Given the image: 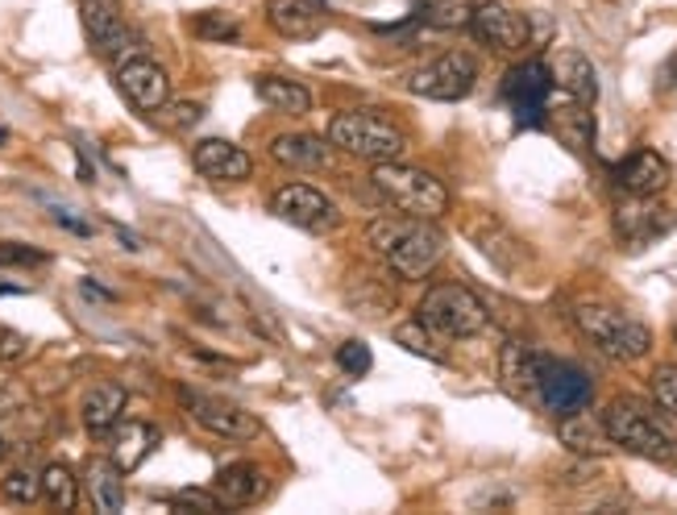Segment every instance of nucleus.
Masks as SVG:
<instances>
[{
    "label": "nucleus",
    "instance_id": "obj_22",
    "mask_svg": "<svg viewBox=\"0 0 677 515\" xmlns=\"http://www.w3.org/2000/svg\"><path fill=\"white\" fill-rule=\"evenodd\" d=\"M557 437L569 453H582V457H603V453L611 449V437H607V428H603V416H590L586 407L569 412V416H561Z\"/></svg>",
    "mask_w": 677,
    "mask_h": 515
},
{
    "label": "nucleus",
    "instance_id": "obj_44",
    "mask_svg": "<svg viewBox=\"0 0 677 515\" xmlns=\"http://www.w3.org/2000/svg\"><path fill=\"white\" fill-rule=\"evenodd\" d=\"M4 453H9V445H4V437H0V462H4Z\"/></svg>",
    "mask_w": 677,
    "mask_h": 515
},
{
    "label": "nucleus",
    "instance_id": "obj_33",
    "mask_svg": "<svg viewBox=\"0 0 677 515\" xmlns=\"http://www.w3.org/2000/svg\"><path fill=\"white\" fill-rule=\"evenodd\" d=\"M0 494L9 499V503H34L38 494H42V474H34V469H9L4 474V482H0Z\"/></svg>",
    "mask_w": 677,
    "mask_h": 515
},
{
    "label": "nucleus",
    "instance_id": "obj_5",
    "mask_svg": "<svg viewBox=\"0 0 677 515\" xmlns=\"http://www.w3.org/2000/svg\"><path fill=\"white\" fill-rule=\"evenodd\" d=\"M603 428H607L611 445L628 449L636 457H649V462H669L677 453L674 432L665 428V420L656 416L653 407H644L640 399H611L603 407Z\"/></svg>",
    "mask_w": 677,
    "mask_h": 515
},
{
    "label": "nucleus",
    "instance_id": "obj_12",
    "mask_svg": "<svg viewBox=\"0 0 677 515\" xmlns=\"http://www.w3.org/2000/svg\"><path fill=\"white\" fill-rule=\"evenodd\" d=\"M590 395H594V382H590V375H586L582 366L544 353V366H540V382H537V399L544 412L569 416V412L586 407Z\"/></svg>",
    "mask_w": 677,
    "mask_h": 515
},
{
    "label": "nucleus",
    "instance_id": "obj_21",
    "mask_svg": "<svg viewBox=\"0 0 677 515\" xmlns=\"http://www.w3.org/2000/svg\"><path fill=\"white\" fill-rule=\"evenodd\" d=\"M84 487L100 515H117L125 507V469L113 457H92L84 469Z\"/></svg>",
    "mask_w": 677,
    "mask_h": 515
},
{
    "label": "nucleus",
    "instance_id": "obj_34",
    "mask_svg": "<svg viewBox=\"0 0 677 515\" xmlns=\"http://www.w3.org/2000/svg\"><path fill=\"white\" fill-rule=\"evenodd\" d=\"M649 387H653L656 407L669 412L677 420V366H656L653 378H649Z\"/></svg>",
    "mask_w": 677,
    "mask_h": 515
},
{
    "label": "nucleus",
    "instance_id": "obj_13",
    "mask_svg": "<svg viewBox=\"0 0 677 515\" xmlns=\"http://www.w3.org/2000/svg\"><path fill=\"white\" fill-rule=\"evenodd\" d=\"M677 225L674 209H661L653 204V196H628L615 204V234L628 250H640L656 237H665Z\"/></svg>",
    "mask_w": 677,
    "mask_h": 515
},
{
    "label": "nucleus",
    "instance_id": "obj_18",
    "mask_svg": "<svg viewBox=\"0 0 677 515\" xmlns=\"http://www.w3.org/2000/svg\"><path fill=\"white\" fill-rule=\"evenodd\" d=\"M669 175L674 171L656 150H636L624 163H615V184L628 196H656V191L669 188Z\"/></svg>",
    "mask_w": 677,
    "mask_h": 515
},
{
    "label": "nucleus",
    "instance_id": "obj_6",
    "mask_svg": "<svg viewBox=\"0 0 677 515\" xmlns=\"http://www.w3.org/2000/svg\"><path fill=\"white\" fill-rule=\"evenodd\" d=\"M416 321L432 328V332H441V337H478L482 328L491 325V312L487 304L462 287V282H437V287H428L424 291L421 307H416Z\"/></svg>",
    "mask_w": 677,
    "mask_h": 515
},
{
    "label": "nucleus",
    "instance_id": "obj_43",
    "mask_svg": "<svg viewBox=\"0 0 677 515\" xmlns=\"http://www.w3.org/2000/svg\"><path fill=\"white\" fill-rule=\"evenodd\" d=\"M4 141H9V129H4V125H0V146H4Z\"/></svg>",
    "mask_w": 677,
    "mask_h": 515
},
{
    "label": "nucleus",
    "instance_id": "obj_16",
    "mask_svg": "<svg viewBox=\"0 0 677 515\" xmlns=\"http://www.w3.org/2000/svg\"><path fill=\"white\" fill-rule=\"evenodd\" d=\"M540 366H544V353L532 350L528 341H503L499 350V382L507 387V395L515 399H537Z\"/></svg>",
    "mask_w": 677,
    "mask_h": 515
},
{
    "label": "nucleus",
    "instance_id": "obj_25",
    "mask_svg": "<svg viewBox=\"0 0 677 515\" xmlns=\"http://www.w3.org/2000/svg\"><path fill=\"white\" fill-rule=\"evenodd\" d=\"M544 125H553L557 129V138L569 146V150H590V141H594V117H590V104H578V100H569L565 109H549V117Z\"/></svg>",
    "mask_w": 677,
    "mask_h": 515
},
{
    "label": "nucleus",
    "instance_id": "obj_28",
    "mask_svg": "<svg viewBox=\"0 0 677 515\" xmlns=\"http://www.w3.org/2000/svg\"><path fill=\"white\" fill-rule=\"evenodd\" d=\"M42 494H47V503L54 512H75V503H79V478L63 462H50L42 469Z\"/></svg>",
    "mask_w": 677,
    "mask_h": 515
},
{
    "label": "nucleus",
    "instance_id": "obj_11",
    "mask_svg": "<svg viewBox=\"0 0 677 515\" xmlns=\"http://www.w3.org/2000/svg\"><path fill=\"white\" fill-rule=\"evenodd\" d=\"M466 29L482 47H491L494 54H519V50L532 42V22L524 13L507 9V4H499V0L474 4Z\"/></svg>",
    "mask_w": 677,
    "mask_h": 515
},
{
    "label": "nucleus",
    "instance_id": "obj_37",
    "mask_svg": "<svg viewBox=\"0 0 677 515\" xmlns=\"http://www.w3.org/2000/svg\"><path fill=\"white\" fill-rule=\"evenodd\" d=\"M47 254L34 246H17V241H0V266H42Z\"/></svg>",
    "mask_w": 677,
    "mask_h": 515
},
{
    "label": "nucleus",
    "instance_id": "obj_32",
    "mask_svg": "<svg viewBox=\"0 0 677 515\" xmlns=\"http://www.w3.org/2000/svg\"><path fill=\"white\" fill-rule=\"evenodd\" d=\"M191 34L204 38V42H241V22L229 17V13H196Z\"/></svg>",
    "mask_w": 677,
    "mask_h": 515
},
{
    "label": "nucleus",
    "instance_id": "obj_45",
    "mask_svg": "<svg viewBox=\"0 0 677 515\" xmlns=\"http://www.w3.org/2000/svg\"><path fill=\"white\" fill-rule=\"evenodd\" d=\"M674 346H677V325H674Z\"/></svg>",
    "mask_w": 677,
    "mask_h": 515
},
{
    "label": "nucleus",
    "instance_id": "obj_20",
    "mask_svg": "<svg viewBox=\"0 0 677 515\" xmlns=\"http://www.w3.org/2000/svg\"><path fill=\"white\" fill-rule=\"evenodd\" d=\"M266 22L287 42H312L321 34V9L312 0H266Z\"/></svg>",
    "mask_w": 677,
    "mask_h": 515
},
{
    "label": "nucleus",
    "instance_id": "obj_15",
    "mask_svg": "<svg viewBox=\"0 0 677 515\" xmlns=\"http://www.w3.org/2000/svg\"><path fill=\"white\" fill-rule=\"evenodd\" d=\"M191 166L204 175V179H216V184H241L250 179L254 171V159L225 138H204L191 146Z\"/></svg>",
    "mask_w": 677,
    "mask_h": 515
},
{
    "label": "nucleus",
    "instance_id": "obj_19",
    "mask_svg": "<svg viewBox=\"0 0 677 515\" xmlns=\"http://www.w3.org/2000/svg\"><path fill=\"white\" fill-rule=\"evenodd\" d=\"M159 445V428L146 420H117L109 428V457L117 462L125 474H134V469L154 453Z\"/></svg>",
    "mask_w": 677,
    "mask_h": 515
},
{
    "label": "nucleus",
    "instance_id": "obj_26",
    "mask_svg": "<svg viewBox=\"0 0 677 515\" xmlns=\"http://www.w3.org/2000/svg\"><path fill=\"white\" fill-rule=\"evenodd\" d=\"M258 100L271 104V109H279V113H287V117H304V113H312V92H308L304 84H296V79H283V75H262V79H258Z\"/></svg>",
    "mask_w": 677,
    "mask_h": 515
},
{
    "label": "nucleus",
    "instance_id": "obj_17",
    "mask_svg": "<svg viewBox=\"0 0 677 515\" xmlns=\"http://www.w3.org/2000/svg\"><path fill=\"white\" fill-rule=\"evenodd\" d=\"M549 75H553V88L565 100H578V104L599 100V71L582 50H557L553 63H549Z\"/></svg>",
    "mask_w": 677,
    "mask_h": 515
},
{
    "label": "nucleus",
    "instance_id": "obj_27",
    "mask_svg": "<svg viewBox=\"0 0 677 515\" xmlns=\"http://www.w3.org/2000/svg\"><path fill=\"white\" fill-rule=\"evenodd\" d=\"M271 159L283 166H328V141L312 138V134H283V138L271 141Z\"/></svg>",
    "mask_w": 677,
    "mask_h": 515
},
{
    "label": "nucleus",
    "instance_id": "obj_38",
    "mask_svg": "<svg viewBox=\"0 0 677 515\" xmlns=\"http://www.w3.org/2000/svg\"><path fill=\"white\" fill-rule=\"evenodd\" d=\"M166 113H171V129H191V125H196V121L204 117V104H196V100H179V104H171V100H166L163 104Z\"/></svg>",
    "mask_w": 677,
    "mask_h": 515
},
{
    "label": "nucleus",
    "instance_id": "obj_36",
    "mask_svg": "<svg viewBox=\"0 0 677 515\" xmlns=\"http://www.w3.org/2000/svg\"><path fill=\"white\" fill-rule=\"evenodd\" d=\"M166 503L179 507V512H200V515L221 512V494L216 491H179V494H171Z\"/></svg>",
    "mask_w": 677,
    "mask_h": 515
},
{
    "label": "nucleus",
    "instance_id": "obj_29",
    "mask_svg": "<svg viewBox=\"0 0 677 515\" xmlns=\"http://www.w3.org/2000/svg\"><path fill=\"white\" fill-rule=\"evenodd\" d=\"M474 4L469 0H421L416 22L428 29H466Z\"/></svg>",
    "mask_w": 677,
    "mask_h": 515
},
{
    "label": "nucleus",
    "instance_id": "obj_42",
    "mask_svg": "<svg viewBox=\"0 0 677 515\" xmlns=\"http://www.w3.org/2000/svg\"><path fill=\"white\" fill-rule=\"evenodd\" d=\"M665 75H669V79H674V84H677V50H674V54H669V63H665Z\"/></svg>",
    "mask_w": 677,
    "mask_h": 515
},
{
    "label": "nucleus",
    "instance_id": "obj_10",
    "mask_svg": "<svg viewBox=\"0 0 677 515\" xmlns=\"http://www.w3.org/2000/svg\"><path fill=\"white\" fill-rule=\"evenodd\" d=\"M184 407L191 412V420L200 424L204 432L212 437H225V441H254L262 432V420L254 412H246L241 403H229V399H216V395H200V391H179Z\"/></svg>",
    "mask_w": 677,
    "mask_h": 515
},
{
    "label": "nucleus",
    "instance_id": "obj_7",
    "mask_svg": "<svg viewBox=\"0 0 677 515\" xmlns=\"http://www.w3.org/2000/svg\"><path fill=\"white\" fill-rule=\"evenodd\" d=\"M474 84H478V63H474V54H466V50H444L432 63L412 71V79H408V88L416 96L441 100V104L466 100L474 92Z\"/></svg>",
    "mask_w": 677,
    "mask_h": 515
},
{
    "label": "nucleus",
    "instance_id": "obj_14",
    "mask_svg": "<svg viewBox=\"0 0 677 515\" xmlns=\"http://www.w3.org/2000/svg\"><path fill=\"white\" fill-rule=\"evenodd\" d=\"M117 88L138 113H163V104L171 100V75L154 59L138 54L117 67Z\"/></svg>",
    "mask_w": 677,
    "mask_h": 515
},
{
    "label": "nucleus",
    "instance_id": "obj_40",
    "mask_svg": "<svg viewBox=\"0 0 677 515\" xmlns=\"http://www.w3.org/2000/svg\"><path fill=\"white\" fill-rule=\"evenodd\" d=\"M25 407H29V395H25L22 387H0V420L22 416Z\"/></svg>",
    "mask_w": 677,
    "mask_h": 515
},
{
    "label": "nucleus",
    "instance_id": "obj_1",
    "mask_svg": "<svg viewBox=\"0 0 677 515\" xmlns=\"http://www.w3.org/2000/svg\"><path fill=\"white\" fill-rule=\"evenodd\" d=\"M366 241L374 254L383 258L399 279H424L437 262L444 258V234L432 221H416V216H378L366 229Z\"/></svg>",
    "mask_w": 677,
    "mask_h": 515
},
{
    "label": "nucleus",
    "instance_id": "obj_2",
    "mask_svg": "<svg viewBox=\"0 0 677 515\" xmlns=\"http://www.w3.org/2000/svg\"><path fill=\"white\" fill-rule=\"evenodd\" d=\"M569 316H574V325L586 341L599 353H607L611 362H640L653 350V328L628 316V312H619V307L586 300V304H574Z\"/></svg>",
    "mask_w": 677,
    "mask_h": 515
},
{
    "label": "nucleus",
    "instance_id": "obj_4",
    "mask_svg": "<svg viewBox=\"0 0 677 515\" xmlns=\"http://www.w3.org/2000/svg\"><path fill=\"white\" fill-rule=\"evenodd\" d=\"M328 146L346 150L362 163H396L408 154V134L399 129L391 117L374 113V109H353V113H337L328 125Z\"/></svg>",
    "mask_w": 677,
    "mask_h": 515
},
{
    "label": "nucleus",
    "instance_id": "obj_8",
    "mask_svg": "<svg viewBox=\"0 0 677 515\" xmlns=\"http://www.w3.org/2000/svg\"><path fill=\"white\" fill-rule=\"evenodd\" d=\"M503 100L512 104L515 121L528 129H540L544 117H549V96H553V75H549V63L544 59H524L515 63L507 75H503Z\"/></svg>",
    "mask_w": 677,
    "mask_h": 515
},
{
    "label": "nucleus",
    "instance_id": "obj_23",
    "mask_svg": "<svg viewBox=\"0 0 677 515\" xmlns=\"http://www.w3.org/2000/svg\"><path fill=\"white\" fill-rule=\"evenodd\" d=\"M125 387L121 382H96L92 391L84 395L79 403V420L84 428L92 432V437H109V428L121 420V412H125Z\"/></svg>",
    "mask_w": 677,
    "mask_h": 515
},
{
    "label": "nucleus",
    "instance_id": "obj_30",
    "mask_svg": "<svg viewBox=\"0 0 677 515\" xmlns=\"http://www.w3.org/2000/svg\"><path fill=\"white\" fill-rule=\"evenodd\" d=\"M474 237H478V250L491 258L494 266H503V271H515V266L524 262V250H519V241H515V237H507L503 229H499V225H491V221H487V229H478Z\"/></svg>",
    "mask_w": 677,
    "mask_h": 515
},
{
    "label": "nucleus",
    "instance_id": "obj_9",
    "mask_svg": "<svg viewBox=\"0 0 677 515\" xmlns=\"http://www.w3.org/2000/svg\"><path fill=\"white\" fill-rule=\"evenodd\" d=\"M271 212L279 216L283 225H296L304 234H333L341 225L337 204L321 188H312V184H283L271 196Z\"/></svg>",
    "mask_w": 677,
    "mask_h": 515
},
{
    "label": "nucleus",
    "instance_id": "obj_24",
    "mask_svg": "<svg viewBox=\"0 0 677 515\" xmlns=\"http://www.w3.org/2000/svg\"><path fill=\"white\" fill-rule=\"evenodd\" d=\"M216 494L229 507H250L258 499H266V474L254 462H234L216 474Z\"/></svg>",
    "mask_w": 677,
    "mask_h": 515
},
{
    "label": "nucleus",
    "instance_id": "obj_35",
    "mask_svg": "<svg viewBox=\"0 0 677 515\" xmlns=\"http://www.w3.org/2000/svg\"><path fill=\"white\" fill-rule=\"evenodd\" d=\"M337 366L346 370L350 378H362V375H371V366H374V353L366 341H346L341 350H337Z\"/></svg>",
    "mask_w": 677,
    "mask_h": 515
},
{
    "label": "nucleus",
    "instance_id": "obj_41",
    "mask_svg": "<svg viewBox=\"0 0 677 515\" xmlns=\"http://www.w3.org/2000/svg\"><path fill=\"white\" fill-rule=\"evenodd\" d=\"M50 216H54V221H59L63 229H71V234H79V237L92 234V225H88V221H79V216H71L67 209H54V212H50Z\"/></svg>",
    "mask_w": 677,
    "mask_h": 515
},
{
    "label": "nucleus",
    "instance_id": "obj_3",
    "mask_svg": "<svg viewBox=\"0 0 677 515\" xmlns=\"http://www.w3.org/2000/svg\"><path fill=\"white\" fill-rule=\"evenodd\" d=\"M374 191L391 204L403 216H416V221H441L449 212V188L432 171H421V166L408 163H374L371 171Z\"/></svg>",
    "mask_w": 677,
    "mask_h": 515
},
{
    "label": "nucleus",
    "instance_id": "obj_31",
    "mask_svg": "<svg viewBox=\"0 0 677 515\" xmlns=\"http://www.w3.org/2000/svg\"><path fill=\"white\" fill-rule=\"evenodd\" d=\"M396 346H403V350L416 353V357H428V362H444V350L437 346L432 328L424 325V321H408V325H399L396 328Z\"/></svg>",
    "mask_w": 677,
    "mask_h": 515
},
{
    "label": "nucleus",
    "instance_id": "obj_39",
    "mask_svg": "<svg viewBox=\"0 0 677 515\" xmlns=\"http://www.w3.org/2000/svg\"><path fill=\"white\" fill-rule=\"evenodd\" d=\"M29 337H22V332H13V328H0V362H22V357H29Z\"/></svg>",
    "mask_w": 677,
    "mask_h": 515
}]
</instances>
